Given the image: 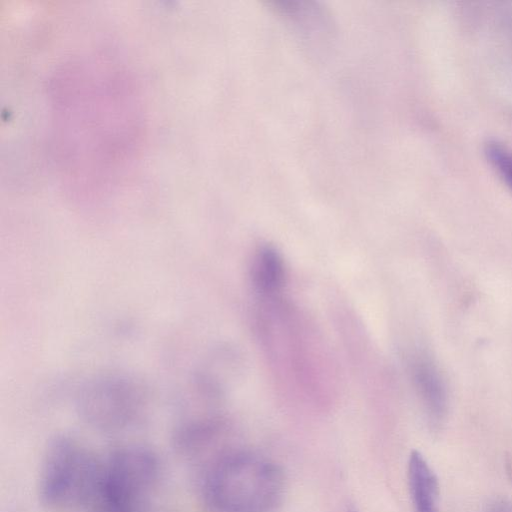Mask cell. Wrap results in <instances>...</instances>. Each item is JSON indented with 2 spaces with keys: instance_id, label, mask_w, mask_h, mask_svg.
<instances>
[{
  "instance_id": "cell-1",
  "label": "cell",
  "mask_w": 512,
  "mask_h": 512,
  "mask_svg": "<svg viewBox=\"0 0 512 512\" xmlns=\"http://www.w3.org/2000/svg\"><path fill=\"white\" fill-rule=\"evenodd\" d=\"M201 489L212 512H274L284 498L286 480L274 461L234 452L209 465Z\"/></svg>"
},
{
  "instance_id": "cell-2",
  "label": "cell",
  "mask_w": 512,
  "mask_h": 512,
  "mask_svg": "<svg viewBox=\"0 0 512 512\" xmlns=\"http://www.w3.org/2000/svg\"><path fill=\"white\" fill-rule=\"evenodd\" d=\"M102 460L79 440L55 437L45 450L39 473V496L55 512H95Z\"/></svg>"
},
{
  "instance_id": "cell-3",
  "label": "cell",
  "mask_w": 512,
  "mask_h": 512,
  "mask_svg": "<svg viewBox=\"0 0 512 512\" xmlns=\"http://www.w3.org/2000/svg\"><path fill=\"white\" fill-rule=\"evenodd\" d=\"M157 454L141 444H125L102 460L95 512H140L160 480Z\"/></svg>"
},
{
  "instance_id": "cell-4",
  "label": "cell",
  "mask_w": 512,
  "mask_h": 512,
  "mask_svg": "<svg viewBox=\"0 0 512 512\" xmlns=\"http://www.w3.org/2000/svg\"><path fill=\"white\" fill-rule=\"evenodd\" d=\"M80 411L98 429L118 431L135 424L146 407L138 384L124 377H104L89 384L80 397Z\"/></svg>"
},
{
  "instance_id": "cell-5",
  "label": "cell",
  "mask_w": 512,
  "mask_h": 512,
  "mask_svg": "<svg viewBox=\"0 0 512 512\" xmlns=\"http://www.w3.org/2000/svg\"><path fill=\"white\" fill-rule=\"evenodd\" d=\"M406 365L427 420L439 426L447 414L448 392L438 364L429 351L416 346L408 351Z\"/></svg>"
},
{
  "instance_id": "cell-6",
  "label": "cell",
  "mask_w": 512,
  "mask_h": 512,
  "mask_svg": "<svg viewBox=\"0 0 512 512\" xmlns=\"http://www.w3.org/2000/svg\"><path fill=\"white\" fill-rule=\"evenodd\" d=\"M407 479L413 512H438L437 476L426 458L417 450L412 451L409 456Z\"/></svg>"
},
{
  "instance_id": "cell-7",
  "label": "cell",
  "mask_w": 512,
  "mask_h": 512,
  "mask_svg": "<svg viewBox=\"0 0 512 512\" xmlns=\"http://www.w3.org/2000/svg\"><path fill=\"white\" fill-rule=\"evenodd\" d=\"M251 282L255 291L264 299L274 300L286 278L285 263L280 252L272 245H263L254 253Z\"/></svg>"
},
{
  "instance_id": "cell-8",
  "label": "cell",
  "mask_w": 512,
  "mask_h": 512,
  "mask_svg": "<svg viewBox=\"0 0 512 512\" xmlns=\"http://www.w3.org/2000/svg\"><path fill=\"white\" fill-rule=\"evenodd\" d=\"M486 158L497 175L512 192V149L497 141L485 145Z\"/></svg>"
},
{
  "instance_id": "cell-9",
  "label": "cell",
  "mask_w": 512,
  "mask_h": 512,
  "mask_svg": "<svg viewBox=\"0 0 512 512\" xmlns=\"http://www.w3.org/2000/svg\"><path fill=\"white\" fill-rule=\"evenodd\" d=\"M485 512H512V502L506 498H495L489 502Z\"/></svg>"
},
{
  "instance_id": "cell-10",
  "label": "cell",
  "mask_w": 512,
  "mask_h": 512,
  "mask_svg": "<svg viewBox=\"0 0 512 512\" xmlns=\"http://www.w3.org/2000/svg\"><path fill=\"white\" fill-rule=\"evenodd\" d=\"M348 512H358L355 508H350Z\"/></svg>"
}]
</instances>
